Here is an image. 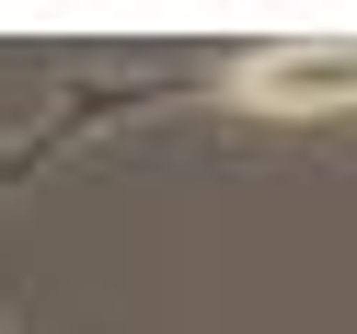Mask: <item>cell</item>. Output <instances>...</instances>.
<instances>
[{
  "label": "cell",
  "mask_w": 357,
  "mask_h": 334,
  "mask_svg": "<svg viewBox=\"0 0 357 334\" xmlns=\"http://www.w3.org/2000/svg\"><path fill=\"white\" fill-rule=\"evenodd\" d=\"M231 104H265V116H334L357 104V35H311V47H254L242 70H219Z\"/></svg>",
  "instance_id": "cell-1"
}]
</instances>
